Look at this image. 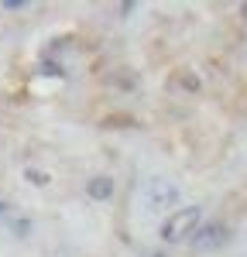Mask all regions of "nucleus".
Segmentation results:
<instances>
[{
    "label": "nucleus",
    "instance_id": "obj_1",
    "mask_svg": "<svg viewBox=\"0 0 247 257\" xmlns=\"http://www.w3.org/2000/svg\"><path fill=\"white\" fill-rule=\"evenodd\" d=\"M199 219H203L199 206H182V209L168 213V219L162 223V237L168 240V243H182V240H189L192 233H196Z\"/></svg>",
    "mask_w": 247,
    "mask_h": 257
},
{
    "label": "nucleus",
    "instance_id": "obj_2",
    "mask_svg": "<svg viewBox=\"0 0 247 257\" xmlns=\"http://www.w3.org/2000/svg\"><path fill=\"white\" fill-rule=\"evenodd\" d=\"M179 199V189L172 185V182H165V178H148V185H144V202H148V209H165V206H172Z\"/></svg>",
    "mask_w": 247,
    "mask_h": 257
},
{
    "label": "nucleus",
    "instance_id": "obj_3",
    "mask_svg": "<svg viewBox=\"0 0 247 257\" xmlns=\"http://www.w3.org/2000/svg\"><path fill=\"white\" fill-rule=\"evenodd\" d=\"M223 240H226V226L223 223H206V226H196L192 247H196V250H213V247H220Z\"/></svg>",
    "mask_w": 247,
    "mask_h": 257
},
{
    "label": "nucleus",
    "instance_id": "obj_4",
    "mask_svg": "<svg viewBox=\"0 0 247 257\" xmlns=\"http://www.w3.org/2000/svg\"><path fill=\"white\" fill-rule=\"evenodd\" d=\"M86 196L96 199V202H106V199H113V178H110V175L89 178V185H86Z\"/></svg>",
    "mask_w": 247,
    "mask_h": 257
},
{
    "label": "nucleus",
    "instance_id": "obj_5",
    "mask_svg": "<svg viewBox=\"0 0 247 257\" xmlns=\"http://www.w3.org/2000/svg\"><path fill=\"white\" fill-rule=\"evenodd\" d=\"M24 178H28V182H35V185H48V182H52V175H48V172H38V168H28Z\"/></svg>",
    "mask_w": 247,
    "mask_h": 257
},
{
    "label": "nucleus",
    "instance_id": "obj_6",
    "mask_svg": "<svg viewBox=\"0 0 247 257\" xmlns=\"http://www.w3.org/2000/svg\"><path fill=\"white\" fill-rule=\"evenodd\" d=\"M41 72H45V76H59L62 65H55V62H41Z\"/></svg>",
    "mask_w": 247,
    "mask_h": 257
},
{
    "label": "nucleus",
    "instance_id": "obj_7",
    "mask_svg": "<svg viewBox=\"0 0 247 257\" xmlns=\"http://www.w3.org/2000/svg\"><path fill=\"white\" fill-rule=\"evenodd\" d=\"M0 216H7V202H0Z\"/></svg>",
    "mask_w": 247,
    "mask_h": 257
},
{
    "label": "nucleus",
    "instance_id": "obj_8",
    "mask_svg": "<svg viewBox=\"0 0 247 257\" xmlns=\"http://www.w3.org/2000/svg\"><path fill=\"white\" fill-rule=\"evenodd\" d=\"M151 257H165V254H151Z\"/></svg>",
    "mask_w": 247,
    "mask_h": 257
}]
</instances>
